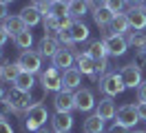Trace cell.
<instances>
[{"instance_id":"39","label":"cell","mask_w":146,"mask_h":133,"mask_svg":"<svg viewBox=\"0 0 146 133\" xmlns=\"http://www.w3.org/2000/svg\"><path fill=\"white\" fill-rule=\"evenodd\" d=\"M137 115H139V120H146V102H137Z\"/></svg>"},{"instance_id":"9","label":"cell","mask_w":146,"mask_h":133,"mask_svg":"<svg viewBox=\"0 0 146 133\" xmlns=\"http://www.w3.org/2000/svg\"><path fill=\"white\" fill-rule=\"evenodd\" d=\"M119 76H122V80H124L126 89H137L142 82H144V80H142V69H139V67H135L133 62H131V64H126V67H122Z\"/></svg>"},{"instance_id":"29","label":"cell","mask_w":146,"mask_h":133,"mask_svg":"<svg viewBox=\"0 0 146 133\" xmlns=\"http://www.w3.org/2000/svg\"><path fill=\"white\" fill-rule=\"evenodd\" d=\"M13 42H16V47L22 49V51L31 49V44H33V33H31V29L27 27L25 31H20L18 35H13Z\"/></svg>"},{"instance_id":"33","label":"cell","mask_w":146,"mask_h":133,"mask_svg":"<svg viewBox=\"0 0 146 133\" xmlns=\"http://www.w3.org/2000/svg\"><path fill=\"white\" fill-rule=\"evenodd\" d=\"M11 113H16V109L11 106V102L5 98V100H0V120H7Z\"/></svg>"},{"instance_id":"17","label":"cell","mask_w":146,"mask_h":133,"mask_svg":"<svg viewBox=\"0 0 146 133\" xmlns=\"http://www.w3.org/2000/svg\"><path fill=\"white\" fill-rule=\"evenodd\" d=\"M20 18L25 20V25H27L29 29L42 22V13H40V9H38L36 5H27V7H22V11H20Z\"/></svg>"},{"instance_id":"35","label":"cell","mask_w":146,"mask_h":133,"mask_svg":"<svg viewBox=\"0 0 146 133\" xmlns=\"http://www.w3.org/2000/svg\"><path fill=\"white\" fill-rule=\"evenodd\" d=\"M133 64H135V67H139L142 71L146 69V49H142V51H135V58H133Z\"/></svg>"},{"instance_id":"12","label":"cell","mask_w":146,"mask_h":133,"mask_svg":"<svg viewBox=\"0 0 146 133\" xmlns=\"http://www.w3.org/2000/svg\"><path fill=\"white\" fill-rule=\"evenodd\" d=\"M60 49H62V47L58 42V38H53V35H42L40 42H38V53H40L42 58H53Z\"/></svg>"},{"instance_id":"45","label":"cell","mask_w":146,"mask_h":133,"mask_svg":"<svg viewBox=\"0 0 146 133\" xmlns=\"http://www.w3.org/2000/svg\"><path fill=\"white\" fill-rule=\"evenodd\" d=\"M33 2H38V5H51L53 0H33Z\"/></svg>"},{"instance_id":"18","label":"cell","mask_w":146,"mask_h":133,"mask_svg":"<svg viewBox=\"0 0 146 133\" xmlns=\"http://www.w3.org/2000/svg\"><path fill=\"white\" fill-rule=\"evenodd\" d=\"M51 126H53L55 133H62V131H71L73 129V115L71 113H58L51 118Z\"/></svg>"},{"instance_id":"50","label":"cell","mask_w":146,"mask_h":133,"mask_svg":"<svg viewBox=\"0 0 146 133\" xmlns=\"http://www.w3.org/2000/svg\"><path fill=\"white\" fill-rule=\"evenodd\" d=\"M60 2H66V5H69V2H71V0H60Z\"/></svg>"},{"instance_id":"30","label":"cell","mask_w":146,"mask_h":133,"mask_svg":"<svg viewBox=\"0 0 146 133\" xmlns=\"http://www.w3.org/2000/svg\"><path fill=\"white\" fill-rule=\"evenodd\" d=\"M46 93H49V91H46L42 84H36V87L29 91V98H31V106H40L42 102H44Z\"/></svg>"},{"instance_id":"16","label":"cell","mask_w":146,"mask_h":133,"mask_svg":"<svg viewBox=\"0 0 146 133\" xmlns=\"http://www.w3.org/2000/svg\"><path fill=\"white\" fill-rule=\"evenodd\" d=\"M75 64H78V71L82 73V76H91V73H95V60H93L91 55L86 51H78L75 53Z\"/></svg>"},{"instance_id":"7","label":"cell","mask_w":146,"mask_h":133,"mask_svg":"<svg viewBox=\"0 0 146 133\" xmlns=\"http://www.w3.org/2000/svg\"><path fill=\"white\" fill-rule=\"evenodd\" d=\"M115 122L126 126V129H133L137 122H139V115H137V106L135 104H122L115 113Z\"/></svg>"},{"instance_id":"25","label":"cell","mask_w":146,"mask_h":133,"mask_svg":"<svg viewBox=\"0 0 146 133\" xmlns=\"http://www.w3.org/2000/svg\"><path fill=\"white\" fill-rule=\"evenodd\" d=\"M36 84H38V82H36V76H33V73H29V71H20L18 78L13 80V87L22 89V91H31Z\"/></svg>"},{"instance_id":"3","label":"cell","mask_w":146,"mask_h":133,"mask_svg":"<svg viewBox=\"0 0 146 133\" xmlns=\"http://www.w3.org/2000/svg\"><path fill=\"white\" fill-rule=\"evenodd\" d=\"M40 84L46 89V91H62L64 89V78H62V71L58 67H49V69L40 71Z\"/></svg>"},{"instance_id":"48","label":"cell","mask_w":146,"mask_h":133,"mask_svg":"<svg viewBox=\"0 0 146 133\" xmlns=\"http://www.w3.org/2000/svg\"><path fill=\"white\" fill-rule=\"evenodd\" d=\"M0 2H5V5H11V2H13V0H0Z\"/></svg>"},{"instance_id":"44","label":"cell","mask_w":146,"mask_h":133,"mask_svg":"<svg viewBox=\"0 0 146 133\" xmlns=\"http://www.w3.org/2000/svg\"><path fill=\"white\" fill-rule=\"evenodd\" d=\"M7 98V93H5V87H2V82H0V100H5Z\"/></svg>"},{"instance_id":"38","label":"cell","mask_w":146,"mask_h":133,"mask_svg":"<svg viewBox=\"0 0 146 133\" xmlns=\"http://www.w3.org/2000/svg\"><path fill=\"white\" fill-rule=\"evenodd\" d=\"M9 40V31L5 29V25L0 22V47H5V42Z\"/></svg>"},{"instance_id":"22","label":"cell","mask_w":146,"mask_h":133,"mask_svg":"<svg viewBox=\"0 0 146 133\" xmlns=\"http://www.w3.org/2000/svg\"><path fill=\"white\" fill-rule=\"evenodd\" d=\"M113 16H115V13H113L109 7H98V9H93V20H95V25L102 27V29H109Z\"/></svg>"},{"instance_id":"47","label":"cell","mask_w":146,"mask_h":133,"mask_svg":"<svg viewBox=\"0 0 146 133\" xmlns=\"http://www.w3.org/2000/svg\"><path fill=\"white\" fill-rule=\"evenodd\" d=\"M5 60V53H2V47H0V62Z\"/></svg>"},{"instance_id":"34","label":"cell","mask_w":146,"mask_h":133,"mask_svg":"<svg viewBox=\"0 0 146 133\" xmlns=\"http://www.w3.org/2000/svg\"><path fill=\"white\" fill-rule=\"evenodd\" d=\"M109 58H102V60H95V73L100 76V78H104L106 73H109Z\"/></svg>"},{"instance_id":"27","label":"cell","mask_w":146,"mask_h":133,"mask_svg":"<svg viewBox=\"0 0 146 133\" xmlns=\"http://www.w3.org/2000/svg\"><path fill=\"white\" fill-rule=\"evenodd\" d=\"M86 53L91 55L93 60H102V58H106V55H109L104 40H91V42H89V49H86Z\"/></svg>"},{"instance_id":"5","label":"cell","mask_w":146,"mask_h":133,"mask_svg":"<svg viewBox=\"0 0 146 133\" xmlns=\"http://www.w3.org/2000/svg\"><path fill=\"white\" fill-rule=\"evenodd\" d=\"M7 100L11 102V106L16 109V113H25L31 109V98H29V91H22L18 87H11L7 91Z\"/></svg>"},{"instance_id":"4","label":"cell","mask_w":146,"mask_h":133,"mask_svg":"<svg viewBox=\"0 0 146 133\" xmlns=\"http://www.w3.org/2000/svg\"><path fill=\"white\" fill-rule=\"evenodd\" d=\"M18 67H20V71H29V73H40L42 71V55L38 51H33V49H27V51H22L18 55Z\"/></svg>"},{"instance_id":"14","label":"cell","mask_w":146,"mask_h":133,"mask_svg":"<svg viewBox=\"0 0 146 133\" xmlns=\"http://www.w3.org/2000/svg\"><path fill=\"white\" fill-rule=\"evenodd\" d=\"M51 60H53V67H58L60 71H66V69H71V67H73V62H75V53L62 47Z\"/></svg>"},{"instance_id":"36","label":"cell","mask_w":146,"mask_h":133,"mask_svg":"<svg viewBox=\"0 0 146 133\" xmlns=\"http://www.w3.org/2000/svg\"><path fill=\"white\" fill-rule=\"evenodd\" d=\"M137 100H139V102H146V80L137 87Z\"/></svg>"},{"instance_id":"49","label":"cell","mask_w":146,"mask_h":133,"mask_svg":"<svg viewBox=\"0 0 146 133\" xmlns=\"http://www.w3.org/2000/svg\"><path fill=\"white\" fill-rule=\"evenodd\" d=\"M131 133H146V131H131Z\"/></svg>"},{"instance_id":"8","label":"cell","mask_w":146,"mask_h":133,"mask_svg":"<svg viewBox=\"0 0 146 133\" xmlns=\"http://www.w3.org/2000/svg\"><path fill=\"white\" fill-rule=\"evenodd\" d=\"M53 109L58 113H71L75 109V93H71L69 89H62L53 96Z\"/></svg>"},{"instance_id":"51","label":"cell","mask_w":146,"mask_h":133,"mask_svg":"<svg viewBox=\"0 0 146 133\" xmlns=\"http://www.w3.org/2000/svg\"><path fill=\"white\" fill-rule=\"evenodd\" d=\"M62 133H71V131H62Z\"/></svg>"},{"instance_id":"41","label":"cell","mask_w":146,"mask_h":133,"mask_svg":"<svg viewBox=\"0 0 146 133\" xmlns=\"http://www.w3.org/2000/svg\"><path fill=\"white\" fill-rule=\"evenodd\" d=\"M9 18V11H7V5L5 2H0V22H5Z\"/></svg>"},{"instance_id":"40","label":"cell","mask_w":146,"mask_h":133,"mask_svg":"<svg viewBox=\"0 0 146 133\" xmlns=\"http://www.w3.org/2000/svg\"><path fill=\"white\" fill-rule=\"evenodd\" d=\"M0 133H13V126L7 120H0Z\"/></svg>"},{"instance_id":"21","label":"cell","mask_w":146,"mask_h":133,"mask_svg":"<svg viewBox=\"0 0 146 133\" xmlns=\"http://www.w3.org/2000/svg\"><path fill=\"white\" fill-rule=\"evenodd\" d=\"M128 29H131V25H128L126 13H115L113 20H111V25H109V31H111V33L124 35V33H128Z\"/></svg>"},{"instance_id":"46","label":"cell","mask_w":146,"mask_h":133,"mask_svg":"<svg viewBox=\"0 0 146 133\" xmlns=\"http://www.w3.org/2000/svg\"><path fill=\"white\" fill-rule=\"evenodd\" d=\"M33 133H51V131H49V129H44V126H42V129H38V131H33Z\"/></svg>"},{"instance_id":"31","label":"cell","mask_w":146,"mask_h":133,"mask_svg":"<svg viewBox=\"0 0 146 133\" xmlns=\"http://www.w3.org/2000/svg\"><path fill=\"white\" fill-rule=\"evenodd\" d=\"M49 13L55 18H69V5L66 2H60V0H53L49 5Z\"/></svg>"},{"instance_id":"20","label":"cell","mask_w":146,"mask_h":133,"mask_svg":"<svg viewBox=\"0 0 146 133\" xmlns=\"http://www.w3.org/2000/svg\"><path fill=\"white\" fill-rule=\"evenodd\" d=\"M62 78H64V89H80L82 84V73L78 71V67H71V69L62 71Z\"/></svg>"},{"instance_id":"11","label":"cell","mask_w":146,"mask_h":133,"mask_svg":"<svg viewBox=\"0 0 146 133\" xmlns=\"http://www.w3.org/2000/svg\"><path fill=\"white\" fill-rule=\"evenodd\" d=\"M126 18H128L131 29H135V31H144L146 29V7L144 5H139V7H128L126 9Z\"/></svg>"},{"instance_id":"32","label":"cell","mask_w":146,"mask_h":133,"mask_svg":"<svg viewBox=\"0 0 146 133\" xmlns=\"http://www.w3.org/2000/svg\"><path fill=\"white\" fill-rule=\"evenodd\" d=\"M104 7H109L113 13H124V9H126L128 5H126V0H106Z\"/></svg>"},{"instance_id":"2","label":"cell","mask_w":146,"mask_h":133,"mask_svg":"<svg viewBox=\"0 0 146 133\" xmlns=\"http://www.w3.org/2000/svg\"><path fill=\"white\" fill-rule=\"evenodd\" d=\"M49 120V111H46L44 104L40 106H31L29 111H25V129L27 131H38V129H42Z\"/></svg>"},{"instance_id":"24","label":"cell","mask_w":146,"mask_h":133,"mask_svg":"<svg viewBox=\"0 0 146 133\" xmlns=\"http://www.w3.org/2000/svg\"><path fill=\"white\" fill-rule=\"evenodd\" d=\"M84 13H89V2L86 0H71L69 2V18L71 20H82Z\"/></svg>"},{"instance_id":"6","label":"cell","mask_w":146,"mask_h":133,"mask_svg":"<svg viewBox=\"0 0 146 133\" xmlns=\"http://www.w3.org/2000/svg\"><path fill=\"white\" fill-rule=\"evenodd\" d=\"M104 44H106V51L109 55H124L128 49V42H126V35H119V33H106L104 38Z\"/></svg>"},{"instance_id":"26","label":"cell","mask_w":146,"mask_h":133,"mask_svg":"<svg viewBox=\"0 0 146 133\" xmlns=\"http://www.w3.org/2000/svg\"><path fill=\"white\" fill-rule=\"evenodd\" d=\"M126 42L128 47H135L137 51H142V49H146V29L144 31H128L126 33Z\"/></svg>"},{"instance_id":"52","label":"cell","mask_w":146,"mask_h":133,"mask_svg":"<svg viewBox=\"0 0 146 133\" xmlns=\"http://www.w3.org/2000/svg\"><path fill=\"white\" fill-rule=\"evenodd\" d=\"M144 7H146V0H144Z\"/></svg>"},{"instance_id":"13","label":"cell","mask_w":146,"mask_h":133,"mask_svg":"<svg viewBox=\"0 0 146 133\" xmlns=\"http://www.w3.org/2000/svg\"><path fill=\"white\" fill-rule=\"evenodd\" d=\"M95 113L100 115L102 120L106 122V120H115V113H117V109H115V102H113V98H102L100 102L95 104Z\"/></svg>"},{"instance_id":"28","label":"cell","mask_w":146,"mask_h":133,"mask_svg":"<svg viewBox=\"0 0 146 133\" xmlns=\"http://www.w3.org/2000/svg\"><path fill=\"white\" fill-rule=\"evenodd\" d=\"M2 25H5V29L9 31V35H18L20 31H25V29H27L25 20H22L20 16H9L5 22H2Z\"/></svg>"},{"instance_id":"15","label":"cell","mask_w":146,"mask_h":133,"mask_svg":"<svg viewBox=\"0 0 146 133\" xmlns=\"http://www.w3.org/2000/svg\"><path fill=\"white\" fill-rule=\"evenodd\" d=\"M69 35L73 38V42H84V40H89V35H91V29L84 25L82 20H73L71 27L66 29Z\"/></svg>"},{"instance_id":"10","label":"cell","mask_w":146,"mask_h":133,"mask_svg":"<svg viewBox=\"0 0 146 133\" xmlns=\"http://www.w3.org/2000/svg\"><path fill=\"white\" fill-rule=\"evenodd\" d=\"M95 96H93L91 89H78L75 91V109L78 111H82V113H89L95 109Z\"/></svg>"},{"instance_id":"43","label":"cell","mask_w":146,"mask_h":133,"mask_svg":"<svg viewBox=\"0 0 146 133\" xmlns=\"http://www.w3.org/2000/svg\"><path fill=\"white\" fill-rule=\"evenodd\" d=\"M128 7H139V5H144V0H126Z\"/></svg>"},{"instance_id":"23","label":"cell","mask_w":146,"mask_h":133,"mask_svg":"<svg viewBox=\"0 0 146 133\" xmlns=\"http://www.w3.org/2000/svg\"><path fill=\"white\" fill-rule=\"evenodd\" d=\"M82 131L84 133H104V120H102L98 113L89 115L82 124Z\"/></svg>"},{"instance_id":"37","label":"cell","mask_w":146,"mask_h":133,"mask_svg":"<svg viewBox=\"0 0 146 133\" xmlns=\"http://www.w3.org/2000/svg\"><path fill=\"white\" fill-rule=\"evenodd\" d=\"M106 133H131V131H128L126 126H122V124L115 122L113 126H109V131H106Z\"/></svg>"},{"instance_id":"1","label":"cell","mask_w":146,"mask_h":133,"mask_svg":"<svg viewBox=\"0 0 146 133\" xmlns=\"http://www.w3.org/2000/svg\"><path fill=\"white\" fill-rule=\"evenodd\" d=\"M100 91L106 98H115V96H119V93L126 91V84H124V80H122V76H119L117 71H109V73L100 80Z\"/></svg>"},{"instance_id":"19","label":"cell","mask_w":146,"mask_h":133,"mask_svg":"<svg viewBox=\"0 0 146 133\" xmlns=\"http://www.w3.org/2000/svg\"><path fill=\"white\" fill-rule=\"evenodd\" d=\"M18 73H20L18 62H7V60L0 62V82H11L13 84V80L18 78Z\"/></svg>"},{"instance_id":"42","label":"cell","mask_w":146,"mask_h":133,"mask_svg":"<svg viewBox=\"0 0 146 133\" xmlns=\"http://www.w3.org/2000/svg\"><path fill=\"white\" fill-rule=\"evenodd\" d=\"M86 2H89L91 9H98V7H104V5H106V0H86Z\"/></svg>"}]
</instances>
